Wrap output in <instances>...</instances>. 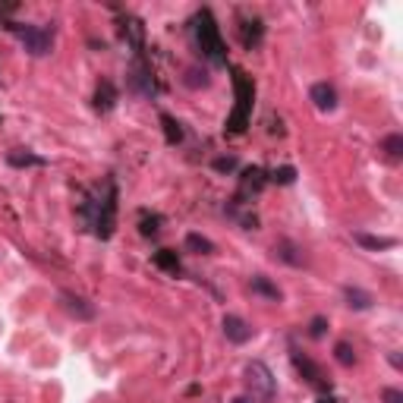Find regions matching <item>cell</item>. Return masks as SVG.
Here are the masks:
<instances>
[{
  "mask_svg": "<svg viewBox=\"0 0 403 403\" xmlns=\"http://www.w3.org/2000/svg\"><path fill=\"white\" fill-rule=\"evenodd\" d=\"M79 214L98 240H111L113 227H117V180L104 177L101 183L92 186L89 196L79 205Z\"/></svg>",
  "mask_w": 403,
  "mask_h": 403,
  "instance_id": "6da1fadb",
  "label": "cell"
},
{
  "mask_svg": "<svg viewBox=\"0 0 403 403\" xmlns=\"http://www.w3.org/2000/svg\"><path fill=\"white\" fill-rule=\"evenodd\" d=\"M192 35H196V48L199 54L214 66H224L227 63V48H224V38H221V29L214 23L211 10H199L196 19H192Z\"/></svg>",
  "mask_w": 403,
  "mask_h": 403,
  "instance_id": "7a4b0ae2",
  "label": "cell"
},
{
  "mask_svg": "<svg viewBox=\"0 0 403 403\" xmlns=\"http://www.w3.org/2000/svg\"><path fill=\"white\" fill-rule=\"evenodd\" d=\"M233 92H237V107H233V113L227 117L224 130L230 132V136H240V132H246V126H249V120H252V98H255L252 76L246 70H240V66H233Z\"/></svg>",
  "mask_w": 403,
  "mask_h": 403,
  "instance_id": "3957f363",
  "label": "cell"
},
{
  "mask_svg": "<svg viewBox=\"0 0 403 403\" xmlns=\"http://www.w3.org/2000/svg\"><path fill=\"white\" fill-rule=\"evenodd\" d=\"M6 29L13 32V35L23 42V48L29 54H35V57H42V54L51 51L54 44V29H48V25H23V23H10Z\"/></svg>",
  "mask_w": 403,
  "mask_h": 403,
  "instance_id": "277c9868",
  "label": "cell"
},
{
  "mask_svg": "<svg viewBox=\"0 0 403 403\" xmlns=\"http://www.w3.org/2000/svg\"><path fill=\"white\" fill-rule=\"evenodd\" d=\"M246 388H249L252 397L249 400H259V403H271L274 400V375L271 368L265 366V362L252 359L249 366H246Z\"/></svg>",
  "mask_w": 403,
  "mask_h": 403,
  "instance_id": "5b68a950",
  "label": "cell"
},
{
  "mask_svg": "<svg viewBox=\"0 0 403 403\" xmlns=\"http://www.w3.org/2000/svg\"><path fill=\"white\" fill-rule=\"evenodd\" d=\"M126 85H130V92H136V95H142V98H154V95H158L154 70H151L149 60H145V54H136L130 73H126Z\"/></svg>",
  "mask_w": 403,
  "mask_h": 403,
  "instance_id": "8992f818",
  "label": "cell"
},
{
  "mask_svg": "<svg viewBox=\"0 0 403 403\" xmlns=\"http://www.w3.org/2000/svg\"><path fill=\"white\" fill-rule=\"evenodd\" d=\"M265 186H268V170L249 167V170H243V177H240V192L233 202H237V205H246V202H252Z\"/></svg>",
  "mask_w": 403,
  "mask_h": 403,
  "instance_id": "52a82bcc",
  "label": "cell"
},
{
  "mask_svg": "<svg viewBox=\"0 0 403 403\" xmlns=\"http://www.w3.org/2000/svg\"><path fill=\"white\" fill-rule=\"evenodd\" d=\"M293 366H297V372L306 378V385H312L315 391H328V378H325V372H321L318 366H315L309 356H302V353H293Z\"/></svg>",
  "mask_w": 403,
  "mask_h": 403,
  "instance_id": "ba28073f",
  "label": "cell"
},
{
  "mask_svg": "<svg viewBox=\"0 0 403 403\" xmlns=\"http://www.w3.org/2000/svg\"><path fill=\"white\" fill-rule=\"evenodd\" d=\"M261 38H265V25H261V19H240V42H243L246 51L259 48Z\"/></svg>",
  "mask_w": 403,
  "mask_h": 403,
  "instance_id": "9c48e42d",
  "label": "cell"
},
{
  "mask_svg": "<svg viewBox=\"0 0 403 403\" xmlns=\"http://www.w3.org/2000/svg\"><path fill=\"white\" fill-rule=\"evenodd\" d=\"M224 337L230 340V344H246V340L252 337V328L246 325L240 315H224Z\"/></svg>",
  "mask_w": 403,
  "mask_h": 403,
  "instance_id": "30bf717a",
  "label": "cell"
},
{
  "mask_svg": "<svg viewBox=\"0 0 403 403\" xmlns=\"http://www.w3.org/2000/svg\"><path fill=\"white\" fill-rule=\"evenodd\" d=\"M309 98L315 101L318 111H334V107H337V92H334V85H328V82H315L312 92H309Z\"/></svg>",
  "mask_w": 403,
  "mask_h": 403,
  "instance_id": "8fae6325",
  "label": "cell"
},
{
  "mask_svg": "<svg viewBox=\"0 0 403 403\" xmlns=\"http://www.w3.org/2000/svg\"><path fill=\"white\" fill-rule=\"evenodd\" d=\"M123 35L126 42L136 48V54H145V35H142V23L132 16H123Z\"/></svg>",
  "mask_w": 403,
  "mask_h": 403,
  "instance_id": "7c38bea8",
  "label": "cell"
},
{
  "mask_svg": "<svg viewBox=\"0 0 403 403\" xmlns=\"http://www.w3.org/2000/svg\"><path fill=\"white\" fill-rule=\"evenodd\" d=\"M113 104H117V89H113L111 79H101V82H98V92H95V107H98L101 113H107Z\"/></svg>",
  "mask_w": 403,
  "mask_h": 403,
  "instance_id": "4fadbf2b",
  "label": "cell"
},
{
  "mask_svg": "<svg viewBox=\"0 0 403 403\" xmlns=\"http://www.w3.org/2000/svg\"><path fill=\"white\" fill-rule=\"evenodd\" d=\"M353 240L359 246H366V249H394L397 246L394 237H372V233H353Z\"/></svg>",
  "mask_w": 403,
  "mask_h": 403,
  "instance_id": "5bb4252c",
  "label": "cell"
},
{
  "mask_svg": "<svg viewBox=\"0 0 403 403\" xmlns=\"http://www.w3.org/2000/svg\"><path fill=\"white\" fill-rule=\"evenodd\" d=\"M60 299H63L66 309H70L73 315H79V318H92V315H95V309L85 306L82 297H73V293H60Z\"/></svg>",
  "mask_w": 403,
  "mask_h": 403,
  "instance_id": "9a60e30c",
  "label": "cell"
},
{
  "mask_svg": "<svg viewBox=\"0 0 403 403\" xmlns=\"http://www.w3.org/2000/svg\"><path fill=\"white\" fill-rule=\"evenodd\" d=\"M10 161L13 167H44V158H38V154H32V151H25V149H16V151H10Z\"/></svg>",
  "mask_w": 403,
  "mask_h": 403,
  "instance_id": "2e32d148",
  "label": "cell"
},
{
  "mask_svg": "<svg viewBox=\"0 0 403 403\" xmlns=\"http://www.w3.org/2000/svg\"><path fill=\"white\" fill-rule=\"evenodd\" d=\"M154 265L167 274H180V259H177V252H170V249L154 252Z\"/></svg>",
  "mask_w": 403,
  "mask_h": 403,
  "instance_id": "e0dca14e",
  "label": "cell"
},
{
  "mask_svg": "<svg viewBox=\"0 0 403 403\" xmlns=\"http://www.w3.org/2000/svg\"><path fill=\"white\" fill-rule=\"evenodd\" d=\"M344 297H347V306H350V309H368V306H372V293L359 290V287H347Z\"/></svg>",
  "mask_w": 403,
  "mask_h": 403,
  "instance_id": "ac0fdd59",
  "label": "cell"
},
{
  "mask_svg": "<svg viewBox=\"0 0 403 403\" xmlns=\"http://www.w3.org/2000/svg\"><path fill=\"white\" fill-rule=\"evenodd\" d=\"M249 287H252V293H259V297H268V299H280V290H278V287H274V284H271V280H268V278H261V274H255Z\"/></svg>",
  "mask_w": 403,
  "mask_h": 403,
  "instance_id": "d6986e66",
  "label": "cell"
},
{
  "mask_svg": "<svg viewBox=\"0 0 403 403\" xmlns=\"http://www.w3.org/2000/svg\"><path fill=\"white\" fill-rule=\"evenodd\" d=\"M161 123H164V136L170 145H180L183 142V130H180V123L170 117V113H161Z\"/></svg>",
  "mask_w": 403,
  "mask_h": 403,
  "instance_id": "ffe728a7",
  "label": "cell"
},
{
  "mask_svg": "<svg viewBox=\"0 0 403 403\" xmlns=\"http://www.w3.org/2000/svg\"><path fill=\"white\" fill-rule=\"evenodd\" d=\"M139 230H142V237H154V233L161 230V214L142 211V218H139Z\"/></svg>",
  "mask_w": 403,
  "mask_h": 403,
  "instance_id": "44dd1931",
  "label": "cell"
},
{
  "mask_svg": "<svg viewBox=\"0 0 403 403\" xmlns=\"http://www.w3.org/2000/svg\"><path fill=\"white\" fill-rule=\"evenodd\" d=\"M274 252H278V259H284L287 265H302V255H297L299 249L293 243H287V240H284V243H278V249H274Z\"/></svg>",
  "mask_w": 403,
  "mask_h": 403,
  "instance_id": "7402d4cb",
  "label": "cell"
},
{
  "mask_svg": "<svg viewBox=\"0 0 403 403\" xmlns=\"http://www.w3.org/2000/svg\"><path fill=\"white\" fill-rule=\"evenodd\" d=\"M297 180V170L293 167H278V170L268 173V183H280V186H290Z\"/></svg>",
  "mask_w": 403,
  "mask_h": 403,
  "instance_id": "603a6c76",
  "label": "cell"
},
{
  "mask_svg": "<svg viewBox=\"0 0 403 403\" xmlns=\"http://www.w3.org/2000/svg\"><path fill=\"white\" fill-rule=\"evenodd\" d=\"M186 246H190V249H192V252H202V255L214 252V243H211V240L199 237V233H190V237H186Z\"/></svg>",
  "mask_w": 403,
  "mask_h": 403,
  "instance_id": "cb8c5ba5",
  "label": "cell"
},
{
  "mask_svg": "<svg viewBox=\"0 0 403 403\" xmlns=\"http://www.w3.org/2000/svg\"><path fill=\"white\" fill-rule=\"evenodd\" d=\"M334 359H337L340 366H353V362H356L353 347L350 344H337V347H334Z\"/></svg>",
  "mask_w": 403,
  "mask_h": 403,
  "instance_id": "d4e9b609",
  "label": "cell"
},
{
  "mask_svg": "<svg viewBox=\"0 0 403 403\" xmlns=\"http://www.w3.org/2000/svg\"><path fill=\"white\" fill-rule=\"evenodd\" d=\"M385 151L391 154L394 161H397L400 154H403V136H388V139H385Z\"/></svg>",
  "mask_w": 403,
  "mask_h": 403,
  "instance_id": "484cf974",
  "label": "cell"
},
{
  "mask_svg": "<svg viewBox=\"0 0 403 403\" xmlns=\"http://www.w3.org/2000/svg\"><path fill=\"white\" fill-rule=\"evenodd\" d=\"M186 76H190V79H186V85H192V89H196V85H208V73L205 70H190V73H186Z\"/></svg>",
  "mask_w": 403,
  "mask_h": 403,
  "instance_id": "4316f807",
  "label": "cell"
},
{
  "mask_svg": "<svg viewBox=\"0 0 403 403\" xmlns=\"http://www.w3.org/2000/svg\"><path fill=\"white\" fill-rule=\"evenodd\" d=\"M214 170H218V173L237 170V158H218V161H214Z\"/></svg>",
  "mask_w": 403,
  "mask_h": 403,
  "instance_id": "83f0119b",
  "label": "cell"
},
{
  "mask_svg": "<svg viewBox=\"0 0 403 403\" xmlns=\"http://www.w3.org/2000/svg\"><path fill=\"white\" fill-rule=\"evenodd\" d=\"M325 328H328L325 318H312V325H309V334H312V337H321V334H325Z\"/></svg>",
  "mask_w": 403,
  "mask_h": 403,
  "instance_id": "f1b7e54d",
  "label": "cell"
},
{
  "mask_svg": "<svg viewBox=\"0 0 403 403\" xmlns=\"http://www.w3.org/2000/svg\"><path fill=\"white\" fill-rule=\"evenodd\" d=\"M381 397H385V403H403V394L397 391V388H385Z\"/></svg>",
  "mask_w": 403,
  "mask_h": 403,
  "instance_id": "f546056e",
  "label": "cell"
},
{
  "mask_svg": "<svg viewBox=\"0 0 403 403\" xmlns=\"http://www.w3.org/2000/svg\"><path fill=\"white\" fill-rule=\"evenodd\" d=\"M233 403H252L249 397H237V400H233Z\"/></svg>",
  "mask_w": 403,
  "mask_h": 403,
  "instance_id": "4dcf8cb0",
  "label": "cell"
},
{
  "mask_svg": "<svg viewBox=\"0 0 403 403\" xmlns=\"http://www.w3.org/2000/svg\"><path fill=\"white\" fill-rule=\"evenodd\" d=\"M318 403H337V400H334V397H321Z\"/></svg>",
  "mask_w": 403,
  "mask_h": 403,
  "instance_id": "1f68e13d",
  "label": "cell"
}]
</instances>
